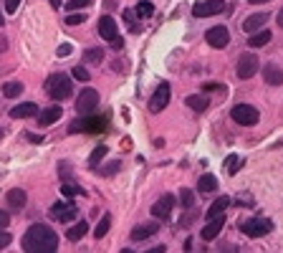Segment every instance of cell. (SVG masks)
<instances>
[{
	"mask_svg": "<svg viewBox=\"0 0 283 253\" xmlns=\"http://www.w3.org/2000/svg\"><path fill=\"white\" fill-rule=\"evenodd\" d=\"M58 248V233L51 226L35 223L23 236V251L28 253H51Z\"/></svg>",
	"mask_w": 283,
	"mask_h": 253,
	"instance_id": "6da1fadb",
	"label": "cell"
},
{
	"mask_svg": "<svg viewBox=\"0 0 283 253\" xmlns=\"http://www.w3.org/2000/svg\"><path fill=\"white\" fill-rule=\"evenodd\" d=\"M46 91H48V96H51L53 101L68 99L71 91H73L71 76H66V74H53V76H48V79H46Z\"/></svg>",
	"mask_w": 283,
	"mask_h": 253,
	"instance_id": "7a4b0ae2",
	"label": "cell"
},
{
	"mask_svg": "<svg viewBox=\"0 0 283 253\" xmlns=\"http://www.w3.org/2000/svg\"><path fill=\"white\" fill-rule=\"evenodd\" d=\"M240 231H243V236H248V238H263L266 233L273 231V223H271L268 218L258 215V218H248V221H243V223H240Z\"/></svg>",
	"mask_w": 283,
	"mask_h": 253,
	"instance_id": "3957f363",
	"label": "cell"
},
{
	"mask_svg": "<svg viewBox=\"0 0 283 253\" xmlns=\"http://www.w3.org/2000/svg\"><path fill=\"white\" fill-rule=\"evenodd\" d=\"M230 117H233V122L240 124V127H256L258 119H261V112H258L256 106H251V104H235L233 112H230Z\"/></svg>",
	"mask_w": 283,
	"mask_h": 253,
	"instance_id": "277c9868",
	"label": "cell"
},
{
	"mask_svg": "<svg viewBox=\"0 0 283 253\" xmlns=\"http://www.w3.org/2000/svg\"><path fill=\"white\" fill-rule=\"evenodd\" d=\"M104 127H106V117H89V114H84L81 119H76L68 127V132H101Z\"/></svg>",
	"mask_w": 283,
	"mask_h": 253,
	"instance_id": "5b68a950",
	"label": "cell"
},
{
	"mask_svg": "<svg viewBox=\"0 0 283 253\" xmlns=\"http://www.w3.org/2000/svg\"><path fill=\"white\" fill-rule=\"evenodd\" d=\"M258 58L253 56V53H243L240 58H238V66H235V74L240 76V79H253L256 74H258Z\"/></svg>",
	"mask_w": 283,
	"mask_h": 253,
	"instance_id": "8992f818",
	"label": "cell"
},
{
	"mask_svg": "<svg viewBox=\"0 0 283 253\" xmlns=\"http://www.w3.org/2000/svg\"><path fill=\"white\" fill-rule=\"evenodd\" d=\"M96 106H99V94H96L94 89H84V91H81V96L76 99V112H78V117L91 114Z\"/></svg>",
	"mask_w": 283,
	"mask_h": 253,
	"instance_id": "52a82bcc",
	"label": "cell"
},
{
	"mask_svg": "<svg viewBox=\"0 0 283 253\" xmlns=\"http://www.w3.org/2000/svg\"><path fill=\"white\" fill-rule=\"evenodd\" d=\"M223 10H225V0H203V3H195L192 15L195 18H210V15H218Z\"/></svg>",
	"mask_w": 283,
	"mask_h": 253,
	"instance_id": "ba28073f",
	"label": "cell"
},
{
	"mask_svg": "<svg viewBox=\"0 0 283 253\" xmlns=\"http://www.w3.org/2000/svg\"><path fill=\"white\" fill-rule=\"evenodd\" d=\"M205 41L213 46V48H225L230 43V33L225 25H213L208 33H205Z\"/></svg>",
	"mask_w": 283,
	"mask_h": 253,
	"instance_id": "9c48e42d",
	"label": "cell"
},
{
	"mask_svg": "<svg viewBox=\"0 0 283 253\" xmlns=\"http://www.w3.org/2000/svg\"><path fill=\"white\" fill-rule=\"evenodd\" d=\"M170 104V84L167 81H162L159 86H157V91H154V96L149 99V112H154V114H159L165 106Z\"/></svg>",
	"mask_w": 283,
	"mask_h": 253,
	"instance_id": "30bf717a",
	"label": "cell"
},
{
	"mask_svg": "<svg viewBox=\"0 0 283 253\" xmlns=\"http://www.w3.org/2000/svg\"><path fill=\"white\" fill-rule=\"evenodd\" d=\"M51 215H53L58 223H68V221L76 218V205H73V203H56V205L51 208Z\"/></svg>",
	"mask_w": 283,
	"mask_h": 253,
	"instance_id": "8fae6325",
	"label": "cell"
},
{
	"mask_svg": "<svg viewBox=\"0 0 283 253\" xmlns=\"http://www.w3.org/2000/svg\"><path fill=\"white\" fill-rule=\"evenodd\" d=\"M223 226H225V215L210 218V223L203 226V241H215V238L223 233Z\"/></svg>",
	"mask_w": 283,
	"mask_h": 253,
	"instance_id": "7c38bea8",
	"label": "cell"
},
{
	"mask_svg": "<svg viewBox=\"0 0 283 253\" xmlns=\"http://www.w3.org/2000/svg\"><path fill=\"white\" fill-rule=\"evenodd\" d=\"M172 208H175V198L172 195H162L154 205H152V215L154 218H170V213H172Z\"/></svg>",
	"mask_w": 283,
	"mask_h": 253,
	"instance_id": "4fadbf2b",
	"label": "cell"
},
{
	"mask_svg": "<svg viewBox=\"0 0 283 253\" xmlns=\"http://www.w3.org/2000/svg\"><path fill=\"white\" fill-rule=\"evenodd\" d=\"M266 23H268V13H253V15H248L243 20V30L246 33H256V30L266 28Z\"/></svg>",
	"mask_w": 283,
	"mask_h": 253,
	"instance_id": "5bb4252c",
	"label": "cell"
},
{
	"mask_svg": "<svg viewBox=\"0 0 283 253\" xmlns=\"http://www.w3.org/2000/svg\"><path fill=\"white\" fill-rule=\"evenodd\" d=\"M99 35H101L104 41H111V38L119 35V30H116V20H114L111 15H101V20H99Z\"/></svg>",
	"mask_w": 283,
	"mask_h": 253,
	"instance_id": "9a60e30c",
	"label": "cell"
},
{
	"mask_svg": "<svg viewBox=\"0 0 283 253\" xmlns=\"http://www.w3.org/2000/svg\"><path fill=\"white\" fill-rule=\"evenodd\" d=\"M157 231H159V223H144V226H137V228L132 231V241H134V243L147 241V238L157 236Z\"/></svg>",
	"mask_w": 283,
	"mask_h": 253,
	"instance_id": "2e32d148",
	"label": "cell"
},
{
	"mask_svg": "<svg viewBox=\"0 0 283 253\" xmlns=\"http://www.w3.org/2000/svg\"><path fill=\"white\" fill-rule=\"evenodd\" d=\"M10 117L13 119H28V117H38V106L33 101H25V104H18L10 109Z\"/></svg>",
	"mask_w": 283,
	"mask_h": 253,
	"instance_id": "e0dca14e",
	"label": "cell"
},
{
	"mask_svg": "<svg viewBox=\"0 0 283 253\" xmlns=\"http://www.w3.org/2000/svg\"><path fill=\"white\" fill-rule=\"evenodd\" d=\"M263 79H266V84H271V86H281L283 84V68L281 66H276V63L263 66Z\"/></svg>",
	"mask_w": 283,
	"mask_h": 253,
	"instance_id": "ac0fdd59",
	"label": "cell"
},
{
	"mask_svg": "<svg viewBox=\"0 0 283 253\" xmlns=\"http://www.w3.org/2000/svg\"><path fill=\"white\" fill-rule=\"evenodd\" d=\"M35 119L41 122V127H51V124H56V122L61 119V106H48V109L38 112Z\"/></svg>",
	"mask_w": 283,
	"mask_h": 253,
	"instance_id": "d6986e66",
	"label": "cell"
},
{
	"mask_svg": "<svg viewBox=\"0 0 283 253\" xmlns=\"http://www.w3.org/2000/svg\"><path fill=\"white\" fill-rule=\"evenodd\" d=\"M271 30H266V28H261V30H256L251 38H248V46L251 48H261V46H266V43H271Z\"/></svg>",
	"mask_w": 283,
	"mask_h": 253,
	"instance_id": "ffe728a7",
	"label": "cell"
},
{
	"mask_svg": "<svg viewBox=\"0 0 283 253\" xmlns=\"http://www.w3.org/2000/svg\"><path fill=\"white\" fill-rule=\"evenodd\" d=\"M86 233H89V223H86V221H78L76 226H71V228L66 231V238L76 243V241H81V238H84Z\"/></svg>",
	"mask_w": 283,
	"mask_h": 253,
	"instance_id": "44dd1931",
	"label": "cell"
},
{
	"mask_svg": "<svg viewBox=\"0 0 283 253\" xmlns=\"http://www.w3.org/2000/svg\"><path fill=\"white\" fill-rule=\"evenodd\" d=\"M185 104H187L192 112H205V109L210 106V99H208V96H200V94H192V96L185 99Z\"/></svg>",
	"mask_w": 283,
	"mask_h": 253,
	"instance_id": "7402d4cb",
	"label": "cell"
},
{
	"mask_svg": "<svg viewBox=\"0 0 283 253\" xmlns=\"http://www.w3.org/2000/svg\"><path fill=\"white\" fill-rule=\"evenodd\" d=\"M228 205H230V198H225V195H223V198H218V200H215V203H213V205L208 208V218L223 215V213L228 210Z\"/></svg>",
	"mask_w": 283,
	"mask_h": 253,
	"instance_id": "603a6c76",
	"label": "cell"
},
{
	"mask_svg": "<svg viewBox=\"0 0 283 253\" xmlns=\"http://www.w3.org/2000/svg\"><path fill=\"white\" fill-rule=\"evenodd\" d=\"M197 190L200 193H215L218 190V177L215 175H203L200 183H197Z\"/></svg>",
	"mask_w": 283,
	"mask_h": 253,
	"instance_id": "cb8c5ba5",
	"label": "cell"
},
{
	"mask_svg": "<svg viewBox=\"0 0 283 253\" xmlns=\"http://www.w3.org/2000/svg\"><path fill=\"white\" fill-rule=\"evenodd\" d=\"M25 190H18V188H13L10 193H8V205L10 208H23L25 205Z\"/></svg>",
	"mask_w": 283,
	"mask_h": 253,
	"instance_id": "d4e9b609",
	"label": "cell"
},
{
	"mask_svg": "<svg viewBox=\"0 0 283 253\" xmlns=\"http://www.w3.org/2000/svg\"><path fill=\"white\" fill-rule=\"evenodd\" d=\"M134 13H137V18H139V20L152 18V15H154V5H152L149 0H139V3H137V8H134Z\"/></svg>",
	"mask_w": 283,
	"mask_h": 253,
	"instance_id": "484cf974",
	"label": "cell"
},
{
	"mask_svg": "<svg viewBox=\"0 0 283 253\" xmlns=\"http://www.w3.org/2000/svg\"><path fill=\"white\" fill-rule=\"evenodd\" d=\"M23 94V84L20 81H8L5 86H3V96L5 99H15V96H20Z\"/></svg>",
	"mask_w": 283,
	"mask_h": 253,
	"instance_id": "4316f807",
	"label": "cell"
},
{
	"mask_svg": "<svg viewBox=\"0 0 283 253\" xmlns=\"http://www.w3.org/2000/svg\"><path fill=\"white\" fill-rule=\"evenodd\" d=\"M61 193L66 195V198H73V195H84V190H81V185H76V183H71L68 177L61 183Z\"/></svg>",
	"mask_w": 283,
	"mask_h": 253,
	"instance_id": "83f0119b",
	"label": "cell"
},
{
	"mask_svg": "<svg viewBox=\"0 0 283 253\" xmlns=\"http://www.w3.org/2000/svg\"><path fill=\"white\" fill-rule=\"evenodd\" d=\"M109 228H111V215H104V218L99 221V226H96L94 236H96V238H104V236L109 233Z\"/></svg>",
	"mask_w": 283,
	"mask_h": 253,
	"instance_id": "f1b7e54d",
	"label": "cell"
},
{
	"mask_svg": "<svg viewBox=\"0 0 283 253\" xmlns=\"http://www.w3.org/2000/svg\"><path fill=\"white\" fill-rule=\"evenodd\" d=\"M119 170H122V160H114V162H109V165L101 167V175H104V177H111V175H116Z\"/></svg>",
	"mask_w": 283,
	"mask_h": 253,
	"instance_id": "f546056e",
	"label": "cell"
},
{
	"mask_svg": "<svg viewBox=\"0 0 283 253\" xmlns=\"http://www.w3.org/2000/svg\"><path fill=\"white\" fill-rule=\"evenodd\" d=\"M84 58H86V63H101L104 53H101L99 48H89V51L84 53Z\"/></svg>",
	"mask_w": 283,
	"mask_h": 253,
	"instance_id": "4dcf8cb0",
	"label": "cell"
},
{
	"mask_svg": "<svg viewBox=\"0 0 283 253\" xmlns=\"http://www.w3.org/2000/svg\"><path fill=\"white\" fill-rule=\"evenodd\" d=\"M240 165H243V157H238V155H230V157H228V172H230V175H235V172L240 170Z\"/></svg>",
	"mask_w": 283,
	"mask_h": 253,
	"instance_id": "1f68e13d",
	"label": "cell"
},
{
	"mask_svg": "<svg viewBox=\"0 0 283 253\" xmlns=\"http://www.w3.org/2000/svg\"><path fill=\"white\" fill-rule=\"evenodd\" d=\"M180 203H182V208H192L195 205V193L192 190H182L180 193Z\"/></svg>",
	"mask_w": 283,
	"mask_h": 253,
	"instance_id": "d6a6232c",
	"label": "cell"
},
{
	"mask_svg": "<svg viewBox=\"0 0 283 253\" xmlns=\"http://www.w3.org/2000/svg\"><path fill=\"white\" fill-rule=\"evenodd\" d=\"M106 152H109V150H106L104 144H101V147H96V150H94V155H91V160H89V165H91V167H96V165H99V160H101V157H106Z\"/></svg>",
	"mask_w": 283,
	"mask_h": 253,
	"instance_id": "836d02e7",
	"label": "cell"
},
{
	"mask_svg": "<svg viewBox=\"0 0 283 253\" xmlns=\"http://www.w3.org/2000/svg\"><path fill=\"white\" fill-rule=\"evenodd\" d=\"M84 20H86V15H84V13H73V15H66V23H68V25H81Z\"/></svg>",
	"mask_w": 283,
	"mask_h": 253,
	"instance_id": "e575fe53",
	"label": "cell"
},
{
	"mask_svg": "<svg viewBox=\"0 0 283 253\" xmlns=\"http://www.w3.org/2000/svg\"><path fill=\"white\" fill-rule=\"evenodd\" d=\"M124 20L129 23V28H132V30H137V28H139V25H137V13H134V10H124Z\"/></svg>",
	"mask_w": 283,
	"mask_h": 253,
	"instance_id": "d590c367",
	"label": "cell"
},
{
	"mask_svg": "<svg viewBox=\"0 0 283 253\" xmlns=\"http://www.w3.org/2000/svg\"><path fill=\"white\" fill-rule=\"evenodd\" d=\"M71 74H73V79H78V81H89V79H91V76H89V71H86L84 66H76Z\"/></svg>",
	"mask_w": 283,
	"mask_h": 253,
	"instance_id": "8d00e7d4",
	"label": "cell"
},
{
	"mask_svg": "<svg viewBox=\"0 0 283 253\" xmlns=\"http://www.w3.org/2000/svg\"><path fill=\"white\" fill-rule=\"evenodd\" d=\"M86 5H91V0H68V10H81V8H86Z\"/></svg>",
	"mask_w": 283,
	"mask_h": 253,
	"instance_id": "74e56055",
	"label": "cell"
},
{
	"mask_svg": "<svg viewBox=\"0 0 283 253\" xmlns=\"http://www.w3.org/2000/svg\"><path fill=\"white\" fill-rule=\"evenodd\" d=\"M10 241H13V236H10L5 228H0V251H3V248H8V246H10Z\"/></svg>",
	"mask_w": 283,
	"mask_h": 253,
	"instance_id": "f35d334b",
	"label": "cell"
},
{
	"mask_svg": "<svg viewBox=\"0 0 283 253\" xmlns=\"http://www.w3.org/2000/svg\"><path fill=\"white\" fill-rule=\"evenodd\" d=\"M71 51H73V46H71V43H61V46H58V51H56V53H58V56H61V58H66V56H68V53H71Z\"/></svg>",
	"mask_w": 283,
	"mask_h": 253,
	"instance_id": "ab89813d",
	"label": "cell"
},
{
	"mask_svg": "<svg viewBox=\"0 0 283 253\" xmlns=\"http://www.w3.org/2000/svg\"><path fill=\"white\" fill-rule=\"evenodd\" d=\"M20 5V0H5V13H15Z\"/></svg>",
	"mask_w": 283,
	"mask_h": 253,
	"instance_id": "60d3db41",
	"label": "cell"
},
{
	"mask_svg": "<svg viewBox=\"0 0 283 253\" xmlns=\"http://www.w3.org/2000/svg\"><path fill=\"white\" fill-rule=\"evenodd\" d=\"M8 223H10V215L0 210V228H8Z\"/></svg>",
	"mask_w": 283,
	"mask_h": 253,
	"instance_id": "b9f144b4",
	"label": "cell"
},
{
	"mask_svg": "<svg viewBox=\"0 0 283 253\" xmlns=\"http://www.w3.org/2000/svg\"><path fill=\"white\" fill-rule=\"evenodd\" d=\"M109 43H111V48H122V46H124V41H122L119 35H116V38H111Z\"/></svg>",
	"mask_w": 283,
	"mask_h": 253,
	"instance_id": "7bdbcfd3",
	"label": "cell"
},
{
	"mask_svg": "<svg viewBox=\"0 0 283 253\" xmlns=\"http://www.w3.org/2000/svg\"><path fill=\"white\" fill-rule=\"evenodd\" d=\"M238 203H240V205H253V200H251V195H243V198H240Z\"/></svg>",
	"mask_w": 283,
	"mask_h": 253,
	"instance_id": "ee69618b",
	"label": "cell"
},
{
	"mask_svg": "<svg viewBox=\"0 0 283 253\" xmlns=\"http://www.w3.org/2000/svg\"><path fill=\"white\" fill-rule=\"evenodd\" d=\"M25 137H28V139H30V142H35V144H38V142H41V139H43V137H38V134H25Z\"/></svg>",
	"mask_w": 283,
	"mask_h": 253,
	"instance_id": "f6af8a7d",
	"label": "cell"
},
{
	"mask_svg": "<svg viewBox=\"0 0 283 253\" xmlns=\"http://www.w3.org/2000/svg\"><path fill=\"white\" fill-rule=\"evenodd\" d=\"M48 3H51V8H56V10L61 8V0H48Z\"/></svg>",
	"mask_w": 283,
	"mask_h": 253,
	"instance_id": "bcb514c9",
	"label": "cell"
},
{
	"mask_svg": "<svg viewBox=\"0 0 283 253\" xmlns=\"http://www.w3.org/2000/svg\"><path fill=\"white\" fill-rule=\"evenodd\" d=\"M276 20H278V25H281V28H283V8H281V10H278V18H276Z\"/></svg>",
	"mask_w": 283,
	"mask_h": 253,
	"instance_id": "7dc6e473",
	"label": "cell"
},
{
	"mask_svg": "<svg viewBox=\"0 0 283 253\" xmlns=\"http://www.w3.org/2000/svg\"><path fill=\"white\" fill-rule=\"evenodd\" d=\"M253 5H261V3H268V0H251Z\"/></svg>",
	"mask_w": 283,
	"mask_h": 253,
	"instance_id": "c3c4849f",
	"label": "cell"
},
{
	"mask_svg": "<svg viewBox=\"0 0 283 253\" xmlns=\"http://www.w3.org/2000/svg\"><path fill=\"white\" fill-rule=\"evenodd\" d=\"M0 48H5V38H0Z\"/></svg>",
	"mask_w": 283,
	"mask_h": 253,
	"instance_id": "681fc988",
	"label": "cell"
},
{
	"mask_svg": "<svg viewBox=\"0 0 283 253\" xmlns=\"http://www.w3.org/2000/svg\"><path fill=\"white\" fill-rule=\"evenodd\" d=\"M0 25H3V15H0Z\"/></svg>",
	"mask_w": 283,
	"mask_h": 253,
	"instance_id": "f907efd6",
	"label": "cell"
}]
</instances>
